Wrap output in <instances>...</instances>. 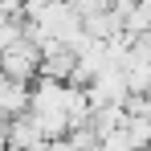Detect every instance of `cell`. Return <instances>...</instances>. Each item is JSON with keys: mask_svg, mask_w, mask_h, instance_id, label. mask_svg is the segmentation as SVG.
Listing matches in <instances>:
<instances>
[{"mask_svg": "<svg viewBox=\"0 0 151 151\" xmlns=\"http://www.w3.org/2000/svg\"><path fill=\"white\" fill-rule=\"evenodd\" d=\"M0 114H4V119L29 114V86L25 82H12V78L0 74Z\"/></svg>", "mask_w": 151, "mask_h": 151, "instance_id": "3957f363", "label": "cell"}, {"mask_svg": "<svg viewBox=\"0 0 151 151\" xmlns=\"http://www.w3.org/2000/svg\"><path fill=\"white\" fill-rule=\"evenodd\" d=\"M0 74L12 78V82H25V86H33L37 82V74H41V49L33 45V41H17V45H8V49L0 53Z\"/></svg>", "mask_w": 151, "mask_h": 151, "instance_id": "6da1fadb", "label": "cell"}, {"mask_svg": "<svg viewBox=\"0 0 151 151\" xmlns=\"http://www.w3.org/2000/svg\"><path fill=\"white\" fill-rule=\"evenodd\" d=\"M21 37H25V21L21 17H0V53L8 45H17Z\"/></svg>", "mask_w": 151, "mask_h": 151, "instance_id": "5b68a950", "label": "cell"}, {"mask_svg": "<svg viewBox=\"0 0 151 151\" xmlns=\"http://www.w3.org/2000/svg\"><path fill=\"white\" fill-rule=\"evenodd\" d=\"M41 139V131L33 123V114H21V119H8V151H33Z\"/></svg>", "mask_w": 151, "mask_h": 151, "instance_id": "277c9868", "label": "cell"}, {"mask_svg": "<svg viewBox=\"0 0 151 151\" xmlns=\"http://www.w3.org/2000/svg\"><path fill=\"white\" fill-rule=\"evenodd\" d=\"M53 110H65V86L37 78L29 86V114H53Z\"/></svg>", "mask_w": 151, "mask_h": 151, "instance_id": "7a4b0ae2", "label": "cell"}, {"mask_svg": "<svg viewBox=\"0 0 151 151\" xmlns=\"http://www.w3.org/2000/svg\"><path fill=\"white\" fill-rule=\"evenodd\" d=\"M65 4H70V12L78 21H90L98 12H110V0H65Z\"/></svg>", "mask_w": 151, "mask_h": 151, "instance_id": "8992f818", "label": "cell"}]
</instances>
